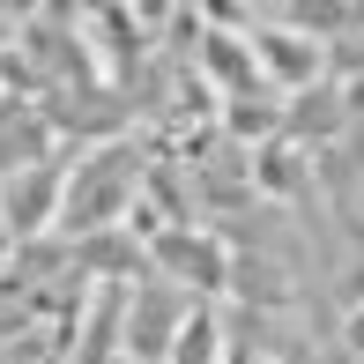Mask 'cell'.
Segmentation results:
<instances>
[{"label": "cell", "instance_id": "1", "mask_svg": "<svg viewBox=\"0 0 364 364\" xmlns=\"http://www.w3.org/2000/svg\"><path fill=\"white\" fill-rule=\"evenodd\" d=\"M141 186H149V149H141L134 134L90 149V156L68 171L60 230H68V238H105V230H119V223L141 208Z\"/></svg>", "mask_w": 364, "mask_h": 364}, {"label": "cell", "instance_id": "2", "mask_svg": "<svg viewBox=\"0 0 364 364\" xmlns=\"http://www.w3.org/2000/svg\"><path fill=\"white\" fill-rule=\"evenodd\" d=\"M149 268H156V283H171V290H230V245L216 238V230H193V223H178V230H164V238H149Z\"/></svg>", "mask_w": 364, "mask_h": 364}, {"label": "cell", "instance_id": "3", "mask_svg": "<svg viewBox=\"0 0 364 364\" xmlns=\"http://www.w3.org/2000/svg\"><path fill=\"white\" fill-rule=\"evenodd\" d=\"M68 171H75V164L45 156V164H30V171L0 178V230H8L15 245L38 238L45 223H60V208H68Z\"/></svg>", "mask_w": 364, "mask_h": 364}, {"label": "cell", "instance_id": "4", "mask_svg": "<svg viewBox=\"0 0 364 364\" xmlns=\"http://www.w3.org/2000/svg\"><path fill=\"white\" fill-rule=\"evenodd\" d=\"M53 156V127H45V112L30 105V97H8L0 105V178L30 171V164Z\"/></svg>", "mask_w": 364, "mask_h": 364}, {"label": "cell", "instance_id": "5", "mask_svg": "<svg viewBox=\"0 0 364 364\" xmlns=\"http://www.w3.org/2000/svg\"><path fill=\"white\" fill-rule=\"evenodd\" d=\"M312 193V156L297 141H260L253 149V201H305Z\"/></svg>", "mask_w": 364, "mask_h": 364}, {"label": "cell", "instance_id": "6", "mask_svg": "<svg viewBox=\"0 0 364 364\" xmlns=\"http://www.w3.org/2000/svg\"><path fill=\"white\" fill-rule=\"evenodd\" d=\"M164 364H223V327H216V312H208V305L186 312V327H178V342H171V357H164Z\"/></svg>", "mask_w": 364, "mask_h": 364}]
</instances>
